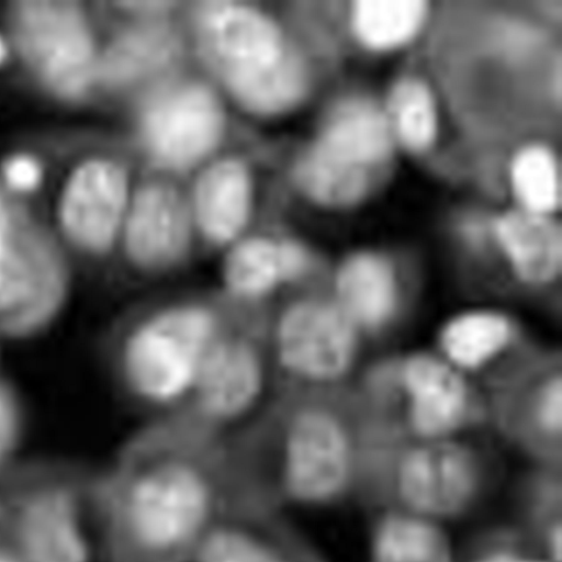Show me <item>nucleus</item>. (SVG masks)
Masks as SVG:
<instances>
[{
  "instance_id": "nucleus-4",
  "label": "nucleus",
  "mask_w": 562,
  "mask_h": 562,
  "mask_svg": "<svg viewBox=\"0 0 562 562\" xmlns=\"http://www.w3.org/2000/svg\"><path fill=\"white\" fill-rule=\"evenodd\" d=\"M199 34L206 58L250 112L282 113L302 99L303 65L267 15L238 3L211 2L201 12Z\"/></svg>"
},
{
  "instance_id": "nucleus-33",
  "label": "nucleus",
  "mask_w": 562,
  "mask_h": 562,
  "mask_svg": "<svg viewBox=\"0 0 562 562\" xmlns=\"http://www.w3.org/2000/svg\"><path fill=\"white\" fill-rule=\"evenodd\" d=\"M0 562H15L12 558L8 557L4 553L0 552Z\"/></svg>"
},
{
  "instance_id": "nucleus-19",
  "label": "nucleus",
  "mask_w": 562,
  "mask_h": 562,
  "mask_svg": "<svg viewBox=\"0 0 562 562\" xmlns=\"http://www.w3.org/2000/svg\"><path fill=\"white\" fill-rule=\"evenodd\" d=\"M498 240L515 273L528 283H544L560 271V227L543 214L510 212L496 225Z\"/></svg>"
},
{
  "instance_id": "nucleus-1",
  "label": "nucleus",
  "mask_w": 562,
  "mask_h": 562,
  "mask_svg": "<svg viewBox=\"0 0 562 562\" xmlns=\"http://www.w3.org/2000/svg\"><path fill=\"white\" fill-rule=\"evenodd\" d=\"M117 562H192L232 505L224 440L167 419L130 446L116 481Z\"/></svg>"
},
{
  "instance_id": "nucleus-17",
  "label": "nucleus",
  "mask_w": 562,
  "mask_h": 562,
  "mask_svg": "<svg viewBox=\"0 0 562 562\" xmlns=\"http://www.w3.org/2000/svg\"><path fill=\"white\" fill-rule=\"evenodd\" d=\"M21 539L30 562H87L88 544L76 507L61 492H46L25 508Z\"/></svg>"
},
{
  "instance_id": "nucleus-22",
  "label": "nucleus",
  "mask_w": 562,
  "mask_h": 562,
  "mask_svg": "<svg viewBox=\"0 0 562 562\" xmlns=\"http://www.w3.org/2000/svg\"><path fill=\"white\" fill-rule=\"evenodd\" d=\"M508 321L494 312H470L450 321L441 331V346L458 367L476 368L508 342Z\"/></svg>"
},
{
  "instance_id": "nucleus-20",
  "label": "nucleus",
  "mask_w": 562,
  "mask_h": 562,
  "mask_svg": "<svg viewBox=\"0 0 562 562\" xmlns=\"http://www.w3.org/2000/svg\"><path fill=\"white\" fill-rule=\"evenodd\" d=\"M370 562H457L441 522L390 507L373 528Z\"/></svg>"
},
{
  "instance_id": "nucleus-10",
  "label": "nucleus",
  "mask_w": 562,
  "mask_h": 562,
  "mask_svg": "<svg viewBox=\"0 0 562 562\" xmlns=\"http://www.w3.org/2000/svg\"><path fill=\"white\" fill-rule=\"evenodd\" d=\"M313 271V256L295 240L241 237L223 258L220 293L238 305L263 307L280 293L303 290Z\"/></svg>"
},
{
  "instance_id": "nucleus-13",
  "label": "nucleus",
  "mask_w": 562,
  "mask_h": 562,
  "mask_svg": "<svg viewBox=\"0 0 562 562\" xmlns=\"http://www.w3.org/2000/svg\"><path fill=\"white\" fill-rule=\"evenodd\" d=\"M281 513L229 506L211 527L192 562H324Z\"/></svg>"
},
{
  "instance_id": "nucleus-27",
  "label": "nucleus",
  "mask_w": 562,
  "mask_h": 562,
  "mask_svg": "<svg viewBox=\"0 0 562 562\" xmlns=\"http://www.w3.org/2000/svg\"><path fill=\"white\" fill-rule=\"evenodd\" d=\"M35 286L34 271L15 248L0 259V313L26 303Z\"/></svg>"
},
{
  "instance_id": "nucleus-5",
  "label": "nucleus",
  "mask_w": 562,
  "mask_h": 562,
  "mask_svg": "<svg viewBox=\"0 0 562 562\" xmlns=\"http://www.w3.org/2000/svg\"><path fill=\"white\" fill-rule=\"evenodd\" d=\"M263 307L240 306L209 351L192 390L168 418L202 435L223 439L265 404L272 375Z\"/></svg>"
},
{
  "instance_id": "nucleus-30",
  "label": "nucleus",
  "mask_w": 562,
  "mask_h": 562,
  "mask_svg": "<svg viewBox=\"0 0 562 562\" xmlns=\"http://www.w3.org/2000/svg\"><path fill=\"white\" fill-rule=\"evenodd\" d=\"M472 562H553L547 557L526 555L514 550H492L475 558Z\"/></svg>"
},
{
  "instance_id": "nucleus-14",
  "label": "nucleus",
  "mask_w": 562,
  "mask_h": 562,
  "mask_svg": "<svg viewBox=\"0 0 562 562\" xmlns=\"http://www.w3.org/2000/svg\"><path fill=\"white\" fill-rule=\"evenodd\" d=\"M402 378L415 432L437 440L461 423L467 409V387L448 363L431 356H414L405 362Z\"/></svg>"
},
{
  "instance_id": "nucleus-24",
  "label": "nucleus",
  "mask_w": 562,
  "mask_h": 562,
  "mask_svg": "<svg viewBox=\"0 0 562 562\" xmlns=\"http://www.w3.org/2000/svg\"><path fill=\"white\" fill-rule=\"evenodd\" d=\"M392 135L413 150L426 148L436 133V112L428 89L405 80L392 91L386 117Z\"/></svg>"
},
{
  "instance_id": "nucleus-2",
  "label": "nucleus",
  "mask_w": 562,
  "mask_h": 562,
  "mask_svg": "<svg viewBox=\"0 0 562 562\" xmlns=\"http://www.w3.org/2000/svg\"><path fill=\"white\" fill-rule=\"evenodd\" d=\"M330 387H289L224 449L235 504L282 512L326 506L352 493L356 445Z\"/></svg>"
},
{
  "instance_id": "nucleus-31",
  "label": "nucleus",
  "mask_w": 562,
  "mask_h": 562,
  "mask_svg": "<svg viewBox=\"0 0 562 562\" xmlns=\"http://www.w3.org/2000/svg\"><path fill=\"white\" fill-rule=\"evenodd\" d=\"M11 225L8 211L0 201V259L8 255L12 249Z\"/></svg>"
},
{
  "instance_id": "nucleus-25",
  "label": "nucleus",
  "mask_w": 562,
  "mask_h": 562,
  "mask_svg": "<svg viewBox=\"0 0 562 562\" xmlns=\"http://www.w3.org/2000/svg\"><path fill=\"white\" fill-rule=\"evenodd\" d=\"M514 189L526 211L543 214L555 207L559 196L555 164L540 146L517 154L512 166Z\"/></svg>"
},
{
  "instance_id": "nucleus-21",
  "label": "nucleus",
  "mask_w": 562,
  "mask_h": 562,
  "mask_svg": "<svg viewBox=\"0 0 562 562\" xmlns=\"http://www.w3.org/2000/svg\"><path fill=\"white\" fill-rule=\"evenodd\" d=\"M175 54L176 42L167 30L138 29L110 45L98 60L95 76L108 83H128L160 70Z\"/></svg>"
},
{
  "instance_id": "nucleus-3",
  "label": "nucleus",
  "mask_w": 562,
  "mask_h": 562,
  "mask_svg": "<svg viewBox=\"0 0 562 562\" xmlns=\"http://www.w3.org/2000/svg\"><path fill=\"white\" fill-rule=\"evenodd\" d=\"M238 307L220 293L173 299L146 308L121 342L120 371L128 394L146 408L169 415L179 409Z\"/></svg>"
},
{
  "instance_id": "nucleus-32",
  "label": "nucleus",
  "mask_w": 562,
  "mask_h": 562,
  "mask_svg": "<svg viewBox=\"0 0 562 562\" xmlns=\"http://www.w3.org/2000/svg\"><path fill=\"white\" fill-rule=\"evenodd\" d=\"M8 55V45L0 36V65L4 61Z\"/></svg>"
},
{
  "instance_id": "nucleus-11",
  "label": "nucleus",
  "mask_w": 562,
  "mask_h": 562,
  "mask_svg": "<svg viewBox=\"0 0 562 562\" xmlns=\"http://www.w3.org/2000/svg\"><path fill=\"white\" fill-rule=\"evenodd\" d=\"M142 125L153 156L166 166L183 168L213 150L222 134L223 116L210 90L183 85L156 97L146 108Z\"/></svg>"
},
{
  "instance_id": "nucleus-29",
  "label": "nucleus",
  "mask_w": 562,
  "mask_h": 562,
  "mask_svg": "<svg viewBox=\"0 0 562 562\" xmlns=\"http://www.w3.org/2000/svg\"><path fill=\"white\" fill-rule=\"evenodd\" d=\"M14 435V415L8 398L0 393V460L4 457Z\"/></svg>"
},
{
  "instance_id": "nucleus-18",
  "label": "nucleus",
  "mask_w": 562,
  "mask_h": 562,
  "mask_svg": "<svg viewBox=\"0 0 562 562\" xmlns=\"http://www.w3.org/2000/svg\"><path fill=\"white\" fill-rule=\"evenodd\" d=\"M396 297L393 268L378 255H355L337 271L334 300L355 326L384 324L395 310Z\"/></svg>"
},
{
  "instance_id": "nucleus-28",
  "label": "nucleus",
  "mask_w": 562,
  "mask_h": 562,
  "mask_svg": "<svg viewBox=\"0 0 562 562\" xmlns=\"http://www.w3.org/2000/svg\"><path fill=\"white\" fill-rule=\"evenodd\" d=\"M2 175L11 189L19 192H31L40 186L43 170L34 157L19 154L5 160Z\"/></svg>"
},
{
  "instance_id": "nucleus-7",
  "label": "nucleus",
  "mask_w": 562,
  "mask_h": 562,
  "mask_svg": "<svg viewBox=\"0 0 562 562\" xmlns=\"http://www.w3.org/2000/svg\"><path fill=\"white\" fill-rule=\"evenodd\" d=\"M13 43L54 93L80 95L97 74L93 37L79 7L66 1H23L11 11Z\"/></svg>"
},
{
  "instance_id": "nucleus-23",
  "label": "nucleus",
  "mask_w": 562,
  "mask_h": 562,
  "mask_svg": "<svg viewBox=\"0 0 562 562\" xmlns=\"http://www.w3.org/2000/svg\"><path fill=\"white\" fill-rule=\"evenodd\" d=\"M425 4L415 0H367L356 4L353 27L364 44L385 49L409 40L418 30Z\"/></svg>"
},
{
  "instance_id": "nucleus-9",
  "label": "nucleus",
  "mask_w": 562,
  "mask_h": 562,
  "mask_svg": "<svg viewBox=\"0 0 562 562\" xmlns=\"http://www.w3.org/2000/svg\"><path fill=\"white\" fill-rule=\"evenodd\" d=\"M127 180L113 161L90 158L68 175L58 200L63 233L78 248L106 254L122 233Z\"/></svg>"
},
{
  "instance_id": "nucleus-16",
  "label": "nucleus",
  "mask_w": 562,
  "mask_h": 562,
  "mask_svg": "<svg viewBox=\"0 0 562 562\" xmlns=\"http://www.w3.org/2000/svg\"><path fill=\"white\" fill-rule=\"evenodd\" d=\"M250 179L235 159L210 166L199 178L194 193L196 225L215 246H231L241 238L250 213Z\"/></svg>"
},
{
  "instance_id": "nucleus-26",
  "label": "nucleus",
  "mask_w": 562,
  "mask_h": 562,
  "mask_svg": "<svg viewBox=\"0 0 562 562\" xmlns=\"http://www.w3.org/2000/svg\"><path fill=\"white\" fill-rule=\"evenodd\" d=\"M528 435L530 443L536 445L539 452L553 453L555 445H560L562 429V379L561 373L550 372L539 380L529 395Z\"/></svg>"
},
{
  "instance_id": "nucleus-8",
  "label": "nucleus",
  "mask_w": 562,
  "mask_h": 562,
  "mask_svg": "<svg viewBox=\"0 0 562 562\" xmlns=\"http://www.w3.org/2000/svg\"><path fill=\"white\" fill-rule=\"evenodd\" d=\"M481 486L479 464L467 448L430 440L402 454L392 507L442 522L467 512Z\"/></svg>"
},
{
  "instance_id": "nucleus-12",
  "label": "nucleus",
  "mask_w": 562,
  "mask_h": 562,
  "mask_svg": "<svg viewBox=\"0 0 562 562\" xmlns=\"http://www.w3.org/2000/svg\"><path fill=\"white\" fill-rule=\"evenodd\" d=\"M127 262L140 276L170 273L188 258L191 224L179 194L165 184H149L135 196L122 227Z\"/></svg>"
},
{
  "instance_id": "nucleus-6",
  "label": "nucleus",
  "mask_w": 562,
  "mask_h": 562,
  "mask_svg": "<svg viewBox=\"0 0 562 562\" xmlns=\"http://www.w3.org/2000/svg\"><path fill=\"white\" fill-rule=\"evenodd\" d=\"M355 324L334 299L286 294L267 318L272 375L281 389L328 387L351 362Z\"/></svg>"
},
{
  "instance_id": "nucleus-15",
  "label": "nucleus",
  "mask_w": 562,
  "mask_h": 562,
  "mask_svg": "<svg viewBox=\"0 0 562 562\" xmlns=\"http://www.w3.org/2000/svg\"><path fill=\"white\" fill-rule=\"evenodd\" d=\"M392 132L386 116L363 103L336 110L306 155L334 168L368 172L389 154Z\"/></svg>"
}]
</instances>
